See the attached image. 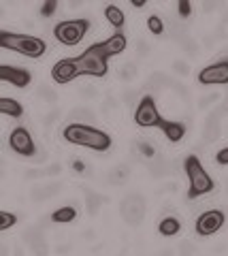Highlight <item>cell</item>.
<instances>
[{
  "instance_id": "12",
  "label": "cell",
  "mask_w": 228,
  "mask_h": 256,
  "mask_svg": "<svg viewBox=\"0 0 228 256\" xmlns=\"http://www.w3.org/2000/svg\"><path fill=\"white\" fill-rule=\"evenodd\" d=\"M51 77L56 84H68V82H73L75 77H79V68H77V64H75V58H64V60L53 64Z\"/></svg>"
},
{
  "instance_id": "29",
  "label": "cell",
  "mask_w": 228,
  "mask_h": 256,
  "mask_svg": "<svg viewBox=\"0 0 228 256\" xmlns=\"http://www.w3.org/2000/svg\"><path fill=\"white\" fill-rule=\"evenodd\" d=\"M135 75H137V66L132 62H126L124 66L120 68V77L124 79V82H132L135 79Z\"/></svg>"
},
{
  "instance_id": "2",
  "label": "cell",
  "mask_w": 228,
  "mask_h": 256,
  "mask_svg": "<svg viewBox=\"0 0 228 256\" xmlns=\"http://www.w3.org/2000/svg\"><path fill=\"white\" fill-rule=\"evenodd\" d=\"M0 45L4 50L17 52L21 56H28V58H41L47 52V43L43 38L32 36V34H17V32H0Z\"/></svg>"
},
{
  "instance_id": "33",
  "label": "cell",
  "mask_w": 228,
  "mask_h": 256,
  "mask_svg": "<svg viewBox=\"0 0 228 256\" xmlns=\"http://www.w3.org/2000/svg\"><path fill=\"white\" fill-rule=\"evenodd\" d=\"M218 100H220V94L218 92H211L207 96H203V98H199V109H207V107H211Z\"/></svg>"
},
{
  "instance_id": "44",
  "label": "cell",
  "mask_w": 228,
  "mask_h": 256,
  "mask_svg": "<svg viewBox=\"0 0 228 256\" xmlns=\"http://www.w3.org/2000/svg\"><path fill=\"white\" fill-rule=\"evenodd\" d=\"M73 169H75L77 173H81V171L85 169V164H83V162H79V160H75V162H73Z\"/></svg>"
},
{
  "instance_id": "38",
  "label": "cell",
  "mask_w": 228,
  "mask_h": 256,
  "mask_svg": "<svg viewBox=\"0 0 228 256\" xmlns=\"http://www.w3.org/2000/svg\"><path fill=\"white\" fill-rule=\"evenodd\" d=\"M177 250H179V256H192V254H194V246H192L190 242H186V239H184V242L179 244Z\"/></svg>"
},
{
  "instance_id": "23",
  "label": "cell",
  "mask_w": 228,
  "mask_h": 256,
  "mask_svg": "<svg viewBox=\"0 0 228 256\" xmlns=\"http://www.w3.org/2000/svg\"><path fill=\"white\" fill-rule=\"evenodd\" d=\"M83 194H85V210H88V214L92 216H98L100 212V203H103V198L98 196V192H94L92 188H83Z\"/></svg>"
},
{
  "instance_id": "18",
  "label": "cell",
  "mask_w": 228,
  "mask_h": 256,
  "mask_svg": "<svg viewBox=\"0 0 228 256\" xmlns=\"http://www.w3.org/2000/svg\"><path fill=\"white\" fill-rule=\"evenodd\" d=\"M179 230H182V222H179V218H175V216H167V218H162L158 224V233L164 237H175Z\"/></svg>"
},
{
  "instance_id": "24",
  "label": "cell",
  "mask_w": 228,
  "mask_h": 256,
  "mask_svg": "<svg viewBox=\"0 0 228 256\" xmlns=\"http://www.w3.org/2000/svg\"><path fill=\"white\" fill-rule=\"evenodd\" d=\"M147 86L152 88L154 92H158V90H162V88H173V86H175V82H173L167 73H152V75H149Z\"/></svg>"
},
{
  "instance_id": "45",
  "label": "cell",
  "mask_w": 228,
  "mask_h": 256,
  "mask_svg": "<svg viewBox=\"0 0 228 256\" xmlns=\"http://www.w3.org/2000/svg\"><path fill=\"white\" fill-rule=\"evenodd\" d=\"M160 256H173V250H171V248H167V250L160 252Z\"/></svg>"
},
{
  "instance_id": "34",
  "label": "cell",
  "mask_w": 228,
  "mask_h": 256,
  "mask_svg": "<svg viewBox=\"0 0 228 256\" xmlns=\"http://www.w3.org/2000/svg\"><path fill=\"white\" fill-rule=\"evenodd\" d=\"M177 13H179V18H182V20L190 18V13H192L190 0H179V2H177Z\"/></svg>"
},
{
  "instance_id": "32",
  "label": "cell",
  "mask_w": 228,
  "mask_h": 256,
  "mask_svg": "<svg viewBox=\"0 0 228 256\" xmlns=\"http://www.w3.org/2000/svg\"><path fill=\"white\" fill-rule=\"evenodd\" d=\"M173 70H175L177 75H182V77H188L190 75V64H188L186 60H175L173 62Z\"/></svg>"
},
{
  "instance_id": "10",
  "label": "cell",
  "mask_w": 228,
  "mask_h": 256,
  "mask_svg": "<svg viewBox=\"0 0 228 256\" xmlns=\"http://www.w3.org/2000/svg\"><path fill=\"white\" fill-rule=\"evenodd\" d=\"M9 146H11V150L15 152V154H19V156H34L36 154V146H34L32 134H30V130L23 128V126H17V128L11 130Z\"/></svg>"
},
{
  "instance_id": "43",
  "label": "cell",
  "mask_w": 228,
  "mask_h": 256,
  "mask_svg": "<svg viewBox=\"0 0 228 256\" xmlns=\"http://www.w3.org/2000/svg\"><path fill=\"white\" fill-rule=\"evenodd\" d=\"M218 9V2H205V4H203V11H216Z\"/></svg>"
},
{
  "instance_id": "8",
  "label": "cell",
  "mask_w": 228,
  "mask_h": 256,
  "mask_svg": "<svg viewBox=\"0 0 228 256\" xmlns=\"http://www.w3.org/2000/svg\"><path fill=\"white\" fill-rule=\"evenodd\" d=\"M224 224H226V214L222 210H207L196 218L194 230L201 237H209V235H216Z\"/></svg>"
},
{
  "instance_id": "19",
  "label": "cell",
  "mask_w": 228,
  "mask_h": 256,
  "mask_svg": "<svg viewBox=\"0 0 228 256\" xmlns=\"http://www.w3.org/2000/svg\"><path fill=\"white\" fill-rule=\"evenodd\" d=\"M105 18H107V22L115 28V32H120V30L124 28V24H126L124 11L120 9V6H115V4H107V6H105Z\"/></svg>"
},
{
  "instance_id": "40",
  "label": "cell",
  "mask_w": 228,
  "mask_h": 256,
  "mask_svg": "<svg viewBox=\"0 0 228 256\" xmlns=\"http://www.w3.org/2000/svg\"><path fill=\"white\" fill-rule=\"evenodd\" d=\"M216 162L218 164H228V148L218 152V154H216Z\"/></svg>"
},
{
  "instance_id": "37",
  "label": "cell",
  "mask_w": 228,
  "mask_h": 256,
  "mask_svg": "<svg viewBox=\"0 0 228 256\" xmlns=\"http://www.w3.org/2000/svg\"><path fill=\"white\" fill-rule=\"evenodd\" d=\"M81 98H85V100L98 98V90L94 86H85V88H81Z\"/></svg>"
},
{
  "instance_id": "16",
  "label": "cell",
  "mask_w": 228,
  "mask_h": 256,
  "mask_svg": "<svg viewBox=\"0 0 228 256\" xmlns=\"http://www.w3.org/2000/svg\"><path fill=\"white\" fill-rule=\"evenodd\" d=\"M126 45H128V41H126V34H124L122 30L115 32V34H111L107 41H103V47H105V52L109 54V58H113V56H120L126 50Z\"/></svg>"
},
{
  "instance_id": "22",
  "label": "cell",
  "mask_w": 228,
  "mask_h": 256,
  "mask_svg": "<svg viewBox=\"0 0 228 256\" xmlns=\"http://www.w3.org/2000/svg\"><path fill=\"white\" fill-rule=\"evenodd\" d=\"M68 120H70V124L92 122V120H96V111L90 109V107H75V109L68 114Z\"/></svg>"
},
{
  "instance_id": "21",
  "label": "cell",
  "mask_w": 228,
  "mask_h": 256,
  "mask_svg": "<svg viewBox=\"0 0 228 256\" xmlns=\"http://www.w3.org/2000/svg\"><path fill=\"white\" fill-rule=\"evenodd\" d=\"M169 169H171V164L167 162V158H158V156H156L154 160H149V162H147V171L156 180H160V178H164V175H169Z\"/></svg>"
},
{
  "instance_id": "27",
  "label": "cell",
  "mask_w": 228,
  "mask_h": 256,
  "mask_svg": "<svg viewBox=\"0 0 228 256\" xmlns=\"http://www.w3.org/2000/svg\"><path fill=\"white\" fill-rule=\"evenodd\" d=\"M147 28H149V32H152V34L162 36V32H164V22H162L160 15H149V18H147Z\"/></svg>"
},
{
  "instance_id": "20",
  "label": "cell",
  "mask_w": 228,
  "mask_h": 256,
  "mask_svg": "<svg viewBox=\"0 0 228 256\" xmlns=\"http://www.w3.org/2000/svg\"><path fill=\"white\" fill-rule=\"evenodd\" d=\"M0 114L9 116V118H21L23 116V107H21L19 100L2 96V98H0Z\"/></svg>"
},
{
  "instance_id": "28",
  "label": "cell",
  "mask_w": 228,
  "mask_h": 256,
  "mask_svg": "<svg viewBox=\"0 0 228 256\" xmlns=\"http://www.w3.org/2000/svg\"><path fill=\"white\" fill-rule=\"evenodd\" d=\"M179 47H182L188 56H196V52H199V43L192 41L190 36H184L182 41H179Z\"/></svg>"
},
{
  "instance_id": "9",
  "label": "cell",
  "mask_w": 228,
  "mask_h": 256,
  "mask_svg": "<svg viewBox=\"0 0 228 256\" xmlns=\"http://www.w3.org/2000/svg\"><path fill=\"white\" fill-rule=\"evenodd\" d=\"M199 84L201 86H226L228 84V58L211 62L209 66L201 68Z\"/></svg>"
},
{
  "instance_id": "41",
  "label": "cell",
  "mask_w": 228,
  "mask_h": 256,
  "mask_svg": "<svg viewBox=\"0 0 228 256\" xmlns=\"http://www.w3.org/2000/svg\"><path fill=\"white\" fill-rule=\"evenodd\" d=\"M137 50H139V56H141V58H145V56L149 54V45H147L145 41H139V43H137Z\"/></svg>"
},
{
  "instance_id": "39",
  "label": "cell",
  "mask_w": 228,
  "mask_h": 256,
  "mask_svg": "<svg viewBox=\"0 0 228 256\" xmlns=\"http://www.w3.org/2000/svg\"><path fill=\"white\" fill-rule=\"evenodd\" d=\"M60 118V109H53L49 116H45V120H43V124H45V128H49L53 122H56V120Z\"/></svg>"
},
{
  "instance_id": "6",
  "label": "cell",
  "mask_w": 228,
  "mask_h": 256,
  "mask_svg": "<svg viewBox=\"0 0 228 256\" xmlns=\"http://www.w3.org/2000/svg\"><path fill=\"white\" fill-rule=\"evenodd\" d=\"M120 216L128 226H141V222L145 218V196L139 192H128L120 203Z\"/></svg>"
},
{
  "instance_id": "30",
  "label": "cell",
  "mask_w": 228,
  "mask_h": 256,
  "mask_svg": "<svg viewBox=\"0 0 228 256\" xmlns=\"http://www.w3.org/2000/svg\"><path fill=\"white\" fill-rule=\"evenodd\" d=\"M15 222H17V216H15V214H11V212H2V214H0V228H2V230L11 228Z\"/></svg>"
},
{
  "instance_id": "31",
  "label": "cell",
  "mask_w": 228,
  "mask_h": 256,
  "mask_svg": "<svg viewBox=\"0 0 228 256\" xmlns=\"http://www.w3.org/2000/svg\"><path fill=\"white\" fill-rule=\"evenodd\" d=\"M137 148H139V152H141V156H145V158H149V160H154V158H156V148L152 146V143L141 141Z\"/></svg>"
},
{
  "instance_id": "13",
  "label": "cell",
  "mask_w": 228,
  "mask_h": 256,
  "mask_svg": "<svg viewBox=\"0 0 228 256\" xmlns=\"http://www.w3.org/2000/svg\"><path fill=\"white\" fill-rule=\"evenodd\" d=\"M23 244H26L34 256H47L49 254V246H47V237L38 226H32L23 233Z\"/></svg>"
},
{
  "instance_id": "1",
  "label": "cell",
  "mask_w": 228,
  "mask_h": 256,
  "mask_svg": "<svg viewBox=\"0 0 228 256\" xmlns=\"http://www.w3.org/2000/svg\"><path fill=\"white\" fill-rule=\"evenodd\" d=\"M62 137L73 146L90 148L94 152H107L111 148V137L105 130H98V128H92L88 124H68Z\"/></svg>"
},
{
  "instance_id": "25",
  "label": "cell",
  "mask_w": 228,
  "mask_h": 256,
  "mask_svg": "<svg viewBox=\"0 0 228 256\" xmlns=\"http://www.w3.org/2000/svg\"><path fill=\"white\" fill-rule=\"evenodd\" d=\"M75 218H77V212H75V207H70V205L60 207V210H56L51 214V220L56 224H68V222H73Z\"/></svg>"
},
{
  "instance_id": "36",
  "label": "cell",
  "mask_w": 228,
  "mask_h": 256,
  "mask_svg": "<svg viewBox=\"0 0 228 256\" xmlns=\"http://www.w3.org/2000/svg\"><path fill=\"white\" fill-rule=\"evenodd\" d=\"M56 9H58V2H56V0H47V2L41 6V18H51Z\"/></svg>"
},
{
  "instance_id": "17",
  "label": "cell",
  "mask_w": 228,
  "mask_h": 256,
  "mask_svg": "<svg viewBox=\"0 0 228 256\" xmlns=\"http://www.w3.org/2000/svg\"><path fill=\"white\" fill-rule=\"evenodd\" d=\"M58 190H60L58 184H41V186L32 188L30 198H32L34 203H43V201H47V198H51L53 194H58Z\"/></svg>"
},
{
  "instance_id": "4",
  "label": "cell",
  "mask_w": 228,
  "mask_h": 256,
  "mask_svg": "<svg viewBox=\"0 0 228 256\" xmlns=\"http://www.w3.org/2000/svg\"><path fill=\"white\" fill-rule=\"evenodd\" d=\"M184 171L188 175V184H190V190H188V198H199L203 194H209L211 190L216 188L214 180L209 178V173L205 171V166L201 164V160L196 156H188L184 162Z\"/></svg>"
},
{
  "instance_id": "7",
  "label": "cell",
  "mask_w": 228,
  "mask_h": 256,
  "mask_svg": "<svg viewBox=\"0 0 228 256\" xmlns=\"http://www.w3.org/2000/svg\"><path fill=\"white\" fill-rule=\"evenodd\" d=\"M160 122H162V118L158 114L154 96L152 94L143 96L137 105V111H135V124L141 128H154V126H160Z\"/></svg>"
},
{
  "instance_id": "35",
  "label": "cell",
  "mask_w": 228,
  "mask_h": 256,
  "mask_svg": "<svg viewBox=\"0 0 228 256\" xmlns=\"http://www.w3.org/2000/svg\"><path fill=\"white\" fill-rule=\"evenodd\" d=\"M38 96H41L43 100H47V102H56V100H58V94L53 92V90H49V88H47V86L38 88Z\"/></svg>"
},
{
  "instance_id": "14",
  "label": "cell",
  "mask_w": 228,
  "mask_h": 256,
  "mask_svg": "<svg viewBox=\"0 0 228 256\" xmlns=\"http://www.w3.org/2000/svg\"><path fill=\"white\" fill-rule=\"evenodd\" d=\"M224 111H211L209 118L205 120V124H203V141L205 143H214L220 139V134H222V128H220V116H222Z\"/></svg>"
},
{
  "instance_id": "5",
  "label": "cell",
  "mask_w": 228,
  "mask_h": 256,
  "mask_svg": "<svg viewBox=\"0 0 228 256\" xmlns=\"http://www.w3.org/2000/svg\"><path fill=\"white\" fill-rule=\"evenodd\" d=\"M88 30H90V20L77 18V20H66V22L56 24L53 36H56L62 45L73 47V45L83 41V36L88 34Z\"/></svg>"
},
{
  "instance_id": "3",
  "label": "cell",
  "mask_w": 228,
  "mask_h": 256,
  "mask_svg": "<svg viewBox=\"0 0 228 256\" xmlns=\"http://www.w3.org/2000/svg\"><path fill=\"white\" fill-rule=\"evenodd\" d=\"M75 64L79 68V75L105 77L109 70V54L105 52L103 43H94L81 56H75Z\"/></svg>"
},
{
  "instance_id": "42",
  "label": "cell",
  "mask_w": 228,
  "mask_h": 256,
  "mask_svg": "<svg viewBox=\"0 0 228 256\" xmlns=\"http://www.w3.org/2000/svg\"><path fill=\"white\" fill-rule=\"evenodd\" d=\"M45 171H47V175H58V173L62 171V164H60V162H53L51 166H47Z\"/></svg>"
},
{
  "instance_id": "26",
  "label": "cell",
  "mask_w": 228,
  "mask_h": 256,
  "mask_svg": "<svg viewBox=\"0 0 228 256\" xmlns=\"http://www.w3.org/2000/svg\"><path fill=\"white\" fill-rule=\"evenodd\" d=\"M128 175H130V166L128 164H117L115 169L109 173V182L111 184H122L128 180Z\"/></svg>"
},
{
  "instance_id": "11",
  "label": "cell",
  "mask_w": 228,
  "mask_h": 256,
  "mask_svg": "<svg viewBox=\"0 0 228 256\" xmlns=\"http://www.w3.org/2000/svg\"><path fill=\"white\" fill-rule=\"evenodd\" d=\"M0 79L4 84H11L15 88H26L32 82V73L23 66H11V64H2L0 66Z\"/></svg>"
},
{
  "instance_id": "46",
  "label": "cell",
  "mask_w": 228,
  "mask_h": 256,
  "mask_svg": "<svg viewBox=\"0 0 228 256\" xmlns=\"http://www.w3.org/2000/svg\"><path fill=\"white\" fill-rule=\"evenodd\" d=\"M226 194H228V180H226Z\"/></svg>"
},
{
  "instance_id": "15",
  "label": "cell",
  "mask_w": 228,
  "mask_h": 256,
  "mask_svg": "<svg viewBox=\"0 0 228 256\" xmlns=\"http://www.w3.org/2000/svg\"><path fill=\"white\" fill-rule=\"evenodd\" d=\"M158 128L164 132V137H167L171 143L182 141L184 134H186V126L182 122H177V120H162Z\"/></svg>"
}]
</instances>
